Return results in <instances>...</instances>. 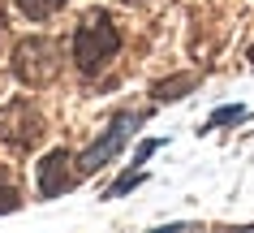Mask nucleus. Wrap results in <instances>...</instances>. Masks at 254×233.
<instances>
[{"label": "nucleus", "instance_id": "8", "mask_svg": "<svg viewBox=\"0 0 254 233\" xmlns=\"http://www.w3.org/2000/svg\"><path fill=\"white\" fill-rule=\"evenodd\" d=\"M241 117H246V108H220V112H211L207 130H215V125H228V121H241Z\"/></svg>", "mask_w": 254, "mask_h": 233}, {"label": "nucleus", "instance_id": "4", "mask_svg": "<svg viewBox=\"0 0 254 233\" xmlns=\"http://www.w3.org/2000/svg\"><path fill=\"white\" fill-rule=\"evenodd\" d=\"M73 181H78V160H73L65 147L48 151L43 164H39V194L43 199H56V194L73 190Z\"/></svg>", "mask_w": 254, "mask_h": 233}, {"label": "nucleus", "instance_id": "3", "mask_svg": "<svg viewBox=\"0 0 254 233\" xmlns=\"http://www.w3.org/2000/svg\"><path fill=\"white\" fill-rule=\"evenodd\" d=\"M138 121H142L138 112H125V117H117V121L104 130V138H99L95 147H86V151L78 155V177H82V173H95V168H104L108 160H112V155L125 147V138L134 134V125H138Z\"/></svg>", "mask_w": 254, "mask_h": 233}, {"label": "nucleus", "instance_id": "2", "mask_svg": "<svg viewBox=\"0 0 254 233\" xmlns=\"http://www.w3.org/2000/svg\"><path fill=\"white\" fill-rule=\"evenodd\" d=\"M13 74L26 86H48L61 74V43L48 35H30L13 48Z\"/></svg>", "mask_w": 254, "mask_h": 233}, {"label": "nucleus", "instance_id": "9", "mask_svg": "<svg viewBox=\"0 0 254 233\" xmlns=\"http://www.w3.org/2000/svg\"><path fill=\"white\" fill-rule=\"evenodd\" d=\"M17 203H22V199H17V190H9V186H0V212H13Z\"/></svg>", "mask_w": 254, "mask_h": 233}, {"label": "nucleus", "instance_id": "12", "mask_svg": "<svg viewBox=\"0 0 254 233\" xmlns=\"http://www.w3.org/2000/svg\"><path fill=\"white\" fill-rule=\"evenodd\" d=\"M250 65H254V48H250Z\"/></svg>", "mask_w": 254, "mask_h": 233}, {"label": "nucleus", "instance_id": "6", "mask_svg": "<svg viewBox=\"0 0 254 233\" xmlns=\"http://www.w3.org/2000/svg\"><path fill=\"white\" fill-rule=\"evenodd\" d=\"M190 86H198V78H194V74L168 78V82H160V86H155V99H181V91H190Z\"/></svg>", "mask_w": 254, "mask_h": 233}, {"label": "nucleus", "instance_id": "7", "mask_svg": "<svg viewBox=\"0 0 254 233\" xmlns=\"http://www.w3.org/2000/svg\"><path fill=\"white\" fill-rule=\"evenodd\" d=\"M134 186H142V173H125V177H121L117 186L108 190V199H121V194H129V190H134Z\"/></svg>", "mask_w": 254, "mask_h": 233}, {"label": "nucleus", "instance_id": "1", "mask_svg": "<svg viewBox=\"0 0 254 233\" xmlns=\"http://www.w3.org/2000/svg\"><path fill=\"white\" fill-rule=\"evenodd\" d=\"M117 48H121V30L112 22V13H104V9L82 13L78 30H73V61H78L82 74H99L117 56Z\"/></svg>", "mask_w": 254, "mask_h": 233}, {"label": "nucleus", "instance_id": "10", "mask_svg": "<svg viewBox=\"0 0 254 233\" xmlns=\"http://www.w3.org/2000/svg\"><path fill=\"white\" fill-rule=\"evenodd\" d=\"M155 147H160L155 138H151V143H142V147H138V155H134V164H142V160H147V155H151V151H155Z\"/></svg>", "mask_w": 254, "mask_h": 233}, {"label": "nucleus", "instance_id": "11", "mask_svg": "<svg viewBox=\"0 0 254 233\" xmlns=\"http://www.w3.org/2000/svg\"><path fill=\"white\" fill-rule=\"evenodd\" d=\"M0 30H4V13H0Z\"/></svg>", "mask_w": 254, "mask_h": 233}, {"label": "nucleus", "instance_id": "5", "mask_svg": "<svg viewBox=\"0 0 254 233\" xmlns=\"http://www.w3.org/2000/svg\"><path fill=\"white\" fill-rule=\"evenodd\" d=\"M61 4H65V0H17V9H22L30 22H48L52 13H61Z\"/></svg>", "mask_w": 254, "mask_h": 233}]
</instances>
